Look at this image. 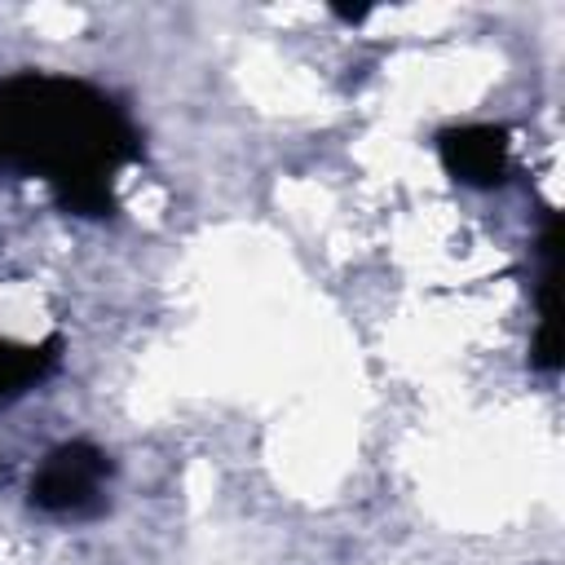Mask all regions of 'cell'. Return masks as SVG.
I'll return each mask as SVG.
<instances>
[{"label": "cell", "instance_id": "obj_4", "mask_svg": "<svg viewBox=\"0 0 565 565\" xmlns=\"http://www.w3.org/2000/svg\"><path fill=\"white\" fill-rule=\"evenodd\" d=\"M543 278H539V331L530 362L539 371H561V216L547 212L543 225Z\"/></svg>", "mask_w": 565, "mask_h": 565}, {"label": "cell", "instance_id": "obj_1", "mask_svg": "<svg viewBox=\"0 0 565 565\" xmlns=\"http://www.w3.org/2000/svg\"><path fill=\"white\" fill-rule=\"evenodd\" d=\"M141 137L124 106L88 79L22 71L0 79V168L44 177L71 216H115V172Z\"/></svg>", "mask_w": 565, "mask_h": 565}, {"label": "cell", "instance_id": "obj_6", "mask_svg": "<svg viewBox=\"0 0 565 565\" xmlns=\"http://www.w3.org/2000/svg\"><path fill=\"white\" fill-rule=\"evenodd\" d=\"M331 13L344 18V22H362V18L371 13V4H331Z\"/></svg>", "mask_w": 565, "mask_h": 565}, {"label": "cell", "instance_id": "obj_2", "mask_svg": "<svg viewBox=\"0 0 565 565\" xmlns=\"http://www.w3.org/2000/svg\"><path fill=\"white\" fill-rule=\"evenodd\" d=\"M110 455L93 441H62L44 455L31 477V508L49 516H84L102 508V490L110 481Z\"/></svg>", "mask_w": 565, "mask_h": 565}, {"label": "cell", "instance_id": "obj_5", "mask_svg": "<svg viewBox=\"0 0 565 565\" xmlns=\"http://www.w3.org/2000/svg\"><path fill=\"white\" fill-rule=\"evenodd\" d=\"M57 340H44V344H13V340H0V402L26 393L31 384H40L53 366H57Z\"/></svg>", "mask_w": 565, "mask_h": 565}, {"label": "cell", "instance_id": "obj_3", "mask_svg": "<svg viewBox=\"0 0 565 565\" xmlns=\"http://www.w3.org/2000/svg\"><path fill=\"white\" fill-rule=\"evenodd\" d=\"M437 154H441V168L455 181L472 185V190H494L512 172L508 128H499V124H459V128H446L437 137Z\"/></svg>", "mask_w": 565, "mask_h": 565}]
</instances>
